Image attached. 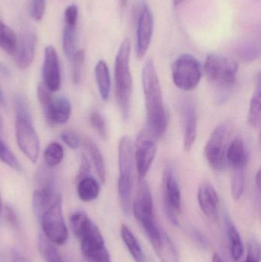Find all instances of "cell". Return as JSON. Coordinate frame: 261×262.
Wrapping results in <instances>:
<instances>
[{
    "label": "cell",
    "instance_id": "cell-1",
    "mask_svg": "<svg viewBox=\"0 0 261 262\" xmlns=\"http://www.w3.org/2000/svg\"><path fill=\"white\" fill-rule=\"evenodd\" d=\"M142 85L148 131L153 137L160 138L167 132L169 117L164 104L160 81L152 59H147L143 68Z\"/></svg>",
    "mask_w": 261,
    "mask_h": 262
},
{
    "label": "cell",
    "instance_id": "cell-2",
    "mask_svg": "<svg viewBox=\"0 0 261 262\" xmlns=\"http://www.w3.org/2000/svg\"><path fill=\"white\" fill-rule=\"evenodd\" d=\"M70 222L74 234L81 241V252L87 261L111 262L101 231L85 212H75Z\"/></svg>",
    "mask_w": 261,
    "mask_h": 262
},
{
    "label": "cell",
    "instance_id": "cell-3",
    "mask_svg": "<svg viewBox=\"0 0 261 262\" xmlns=\"http://www.w3.org/2000/svg\"><path fill=\"white\" fill-rule=\"evenodd\" d=\"M15 134L17 143L25 156L35 163L39 157L40 142L32 124L29 104L23 95L15 98Z\"/></svg>",
    "mask_w": 261,
    "mask_h": 262
},
{
    "label": "cell",
    "instance_id": "cell-4",
    "mask_svg": "<svg viewBox=\"0 0 261 262\" xmlns=\"http://www.w3.org/2000/svg\"><path fill=\"white\" fill-rule=\"evenodd\" d=\"M131 44L128 38H124L120 46L115 58V92L116 101L124 119L130 115L133 92V78L130 68Z\"/></svg>",
    "mask_w": 261,
    "mask_h": 262
},
{
    "label": "cell",
    "instance_id": "cell-5",
    "mask_svg": "<svg viewBox=\"0 0 261 262\" xmlns=\"http://www.w3.org/2000/svg\"><path fill=\"white\" fill-rule=\"evenodd\" d=\"M133 142L129 136L121 137L118 144V195L123 212L129 215L132 209V187L133 168Z\"/></svg>",
    "mask_w": 261,
    "mask_h": 262
},
{
    "label": "cell",
    "instance_id": "cell-6",
    "mask_svg": "<svg viewBox=\"0 0 261 262\" xmlns=\"http://www.w3.org/2000/svg\"><path fill=\"white\" fill-rule=\"evenodd\" d=\"M239 68V63L232 58L211 54L205 60L204 70L214 87L220 92H228L235 83Z\"/></svg>",
    "mask_w": 261,
    "mask_h": 262
},
{
    "label": "cell",
    "instance_id": "cell-7",
    "mask_svg": "<svg viewBox=\"0 0 261 262\" xmlns=\"http://www.w3.org/2000/svg\"><path fill=\"white\" fill-rule=\"evenodd\" d=\"M39 221L48 240L57 246L65 244L68 232L63 217L62 200L59 193L50 207L40 217Z\"/></svg>",
    "mask_w": 261,
    "mask_h": 262
},
{
    "label": "cell",
    "instance_id": "cell-8",
    "mask_svg": "<svg viewBox=\"0 0 261 262\" xmlns=\"http://www.w3.org/2000/svg\"><path fill=\"white\" fill-rule=\"evenodd\" d=\"M202 66L199 60L190 54H183L175 61L172 77L175 85L180 90H194L202 78Z\"/></svg>",
    "mask_w": 261,
    "mask_h": 262
},
{
    "label": "cell",
    "instance_id": "cell-9",
    "mask_svg": "<svg viewBox=\"0 0 261 262\" xmlns=\"http://www.w3.org/2000/svg\"><path fill=\"white\" fill-rule=\"evenodd\" d=\"M228 135V126L220 124L211 133L205 147V157L208 164L218 172L224 170L226 166Z\"/></svg>",
    "mask_w": 261,
    "mask_h": 262
},
{
    "label": "cell",
    "instance_id": "cell-10",
    "mask_svg": "<svg viewBox=\"0 0 261 262\" xmlns=\"http://www.w3.org/2000/svg\"><path fill=\"white\" fill-rule=\"evenodd\" d=\"M164 207L167 218L174 226L179 225L181 211V190L175 177L174 171L170 166H165L162 177Z\"/></svg>",
    "mask_w": 261,
    "mask_h": 262
},
{
    "label": "cell",
    "instance_id": "cell-11",
    "mask_svg": "<svg viewBox=\"0 0 261 262\" xmlns=\"http://www.w3.org/2000/svg\"><path fill=\"white\" fill-rule=\"evenodd\" d=\"M149 131H142L138 135L135 149V162L138 180H144L157 152L156 143Z\"/></svg>",
    "mask_w": 261,
    "mask_h": 262
},
{
    "label": "cell",
    "instance_id": "cell-12",
    "mask_svg": "<svg viewBox=\"0 0 261 262\" xmlns=\"http://www.w3.org/2000/svg\"><path fill=\"white\" fill-rule=\"evenodd\" d=\"M154 19L147 3H144L138 12L136 24V55L138 59L145 57L153 37Z\"/></svg>",
    "mask_w": 261,
    "mask_h": 262
},
{
    "label": "cell",
    "instance_id": "cell-13",
    "mask_svg": "<svg viewBox=\"0 0 261 262\" xmlns=\"http://www.w3.org/2000/svg\"><path fill=\"white\" fill-rule=\"evenodd\" d=\"M32 198L33 210L39 220L43 213L50 207L58 193L55 192V183L51 176L41 177Z\"/></svg>",
    "mask_w": 261,
    "mask_h": 262
},
{
    "label": "cell",
    "instance_id": "cell-14",
    "mask_svg": "<svg viewBox=\"0 0 261 262\" xmlns=\"http://www.w3.org/2000/svg\"><path fill=\"white\" fill-rule=\"evenodd\" d=\"M137 193L133 205V214L141 223L145 220L156 219L153 207V196L148 183L145 180L139 182Z\"/></svg>",
    "mask_w": 261,
    "mask_h": 262
},
{
    "label": "cell",
    "instance_id": "cell-15",
    "mask_svg": "<svg viewBox=\"0 0 261 262\" xmlns=\"http://www.w3.org/2000/svg\"><path fill=\"white\" fill-rule=\"evenodd\" d=\"M42 72L44 85L51 92H57L61 87V73L58 54L53 46H48L44 51Z\"/></svg>",
    "mask_w": 261,
    "mask_h": 262
},
{
    "label": "cell",
    "instance_id": "cell-16",
    "mask_svg": "<svg viewBox=\"0 0 261 262\" xmlns=\"http://www.w3.org/2000/svg\"><path fill=\"white\" fill-rule=\"evenodd\" d=\"M37 37L32 32H23L18 39L15 62L21 70L28 69L33 62L36 49Z\"/></svg>",
    "mask_w": 261,
    "mask_h": 262
},
{
    "label": "cell",
    "instance_id": "cell-17",
    "mask_svg": "<svg viewBox=\"0 0 261 262\" xmlns=\"http://www.w3.org/2000/svg\"><path fill=\"white\" fill-rule=\"evenodd\" d=\"M183 124V145L185 150L193 148L197 136V111L192 101H186L182 107Z\"/></svg>",
    "mask_w": 261,
    "mask_h": 262
},
{
    "label": "cell",
    "instance_id": "cell-18",
    "mask_svg": "<svg viewBox=\"0 0 261 262\" xmlns=\"http://www.w3.org/2000/svg\"><path fill=\"white\" fill-rule=\"evenodd\" d=\"M198 201L203 213L211 221H216L219 214V198L214 186L205 182L199 187Z\"/></svg>",
    "mask_w": 261,
    "mask_h": 262
},
{
    "label": "cell",
    "instance_id": "cell-19",
    "mask_svg": "<svg viewBox=\"0 0 261 262\" xmlns=\"http://www.w3.org/2000/svg\"><path fill=\"white\" fill-rule=\"evenodd\" d=\"M72 104L65 97L53 98L45 119L50 125L65 124L72 115Z\"/></svg>",
    "mask_w": 261,
    "mask_h": 262
},
{
    "label": "cell",
    "instance_id": "cell-20",
    "mask_svg": "<svg viewBox=\"0 0 261 262\" xmlns=\"http://www.w3.org/2000/svg\"><path fill=\"white\" fill-rule=\"evenodd\" d=\"M248 154L245 142L242 137H237L228 146L226 162L233 169H245L248 163Z\"/></svg>",
    "mask_w": 261,
    "mask_h": 262
},
{
    "label": "cell",
    "instance_id": "cell-21",
    "mask_svg": "<svg viewBox=\"0 0 261 262\" xmlns=\"http://www.w3.org/2000/svg\"><path fill=\"white\" fill-rule=\"evenodd\" d=\"M95 78L98 84L100 95L104 101L109 99L110 93V75L107 63L104 61H99L95 66Z\"/></svg>",
    "mask_w": 261,
    "mask_h": 262
},
{
    "label": "cell",
    "instance_id": "cell-22",
    "mask_svg": "<svg viewBox=\"0 0 261 262\" xmlns=\"http://www.w3.org/2000/svg\"><path fill=\"white\" fill-rule=\"evenodd\" d=\"M155 252L161 262H179V252L165 232L162 234L160 244L155 249Z\"/></svg>",
    "mask_w": 261,
    "mask_h": 262
},
{
    "label": "cell",
    "instance_id": "cell-23",
    "mask_svg": "<svg viewBox=\"0 0 261 262\" xmlns=\"http://www.w3.org/2000/svg\"><path fill=\"white\" fill-rule=\"evenodd\" d=\"M77 183L78 195L80 200L89 203L98 198L100 193V185L94 178L88 176Z\"/></svg>",
    "mask_w": 261,
    "mask_h": 262
},
{
    "label": "cell",
    "instance_id": "cell-24",
    "mask_svg": "<svg viewBox=\"0 0 261 262\" xmlns=\"http://www.w3.org/2000/svg\"><path fill=\"white\" fill-rule=\"evenodd\" d=\"M226 223L227 234H228V243H229L230 251L232 258L235 261H239L244 253L243 243L239 231L232 223L229 217L225 218Z\"/></svg>",
    "mask_w": 261,
    "mask_h": 262
},
{
    "label": "cell",
    "instance_id": "cell-25",
    "mask_svg": "<svg viewBox=\"0 0 261 262\" xmlns=\"http://www.w3.org/2000/svg\"><path fill=\"white\" fill-rule=\"evenodd\" d=\"M121 237L135 262H147L145 255L139 242L133 232L125 225L121 226Z\"/></svg>",
    "mask_w": 261,
    "mask_h": 262
},
{
    "label": "cell",
    "instance_id": "cell-26",
    "mask_svg": "<svg viewBox=\"0 0 261 262\" xmlns=\"http://www.w3.org/2000/svg\"><path fill=\"white\" fill-rule=\"evenodd\" d=\"M84 144L88 150L93 161V166L98 173V178L102 183L106 181V166L102 152L100 150L98 146L95 144L94 142L90 139H84Z\"/></svg>",
    "mask_w": 261,
    "mask_h": 262
},
{
    "label": "cell",
    "instance_id": "cell-27",
    "mask_svg": "<svg viewBox=\"0 0 261 262\" xmlns=\"http://www.w3.org/2000/svg\"><path fill=\"white\" fill-rule=\"evenodd\" d=\"M18 38L15 32L0 19V48L8 55H15Z\"/></svg>",
    "mask_w": 261,
    "mask_h": 262
},
{
    "label": "cell",
    "instance_id": "cell-28",
    "mask_svg": "<svg viewBox=\"0 0 261 262\" xmlns=\"http://www.w3.org/2000/svg\"><path fill=\"white\" fill-rule=\"evenodd\" d=\"M77 23H64V31L62 35V46L64 55L67 59L72 60L75 53L76 46Z\"/></svg>",
    "mask_w": 261,
    "mask_h": 262
},
{
    "label": "cell",
    "instance_id": "cell-29",
    "mask_svg": "<svg viewBox=\"0 0 261 262\" xmlns=\"http://www.w3.org/2000/svg\"><path fill=\"white\" fill-rule=\"evenodd\" d=\"M261 115V97H260V80L258 78L255 92L250 102L249 111H248V122L252 127H259L260 124Z\"/></svg>",
    "mask_w": 261,
    "mask_h": 262
},
{
    "label": "cell",
    "instance_id": "cell-30",
    "mask_svg": "<svg viewBox=\"0 0 261 262\" xmlns=\"http://www.w3.org/2000/svg\"><path fill=\"white\" fill-rule=\"evenodd\" d=\"M38 250L44 262H64L53 243L42 235L38 238Z\"/></svg>",
    "mask_w": 261,
    "mask_h": 262
},
{
    "label": "cell",
    "instance_id": "cell-31",
    "mask_svg": "<svg viewBox=\"0 0 261 262\" xmlns=\"http://www.w3.org/2000/svg\"><path fill=\"white\" fill-rule=\"evenodd\" d=\"M44 162L49 167H54L61 163L64 158V149L56 142L48 145L44 152Z\"/></svg>",
    "mask_w": 261,
    "mask_h": 262
},
{
    "label": "cell",
    "instance_id": "cell-32",
    "mask_svg": "<svg viewBox=\"0 0 261 262\" xmlns=\"http://www.w3.org/2000/svg\"><path fill=\"white\" fill-rule=\"evenodd\" d=\"M245 169H233L231 177V194L235 201L240 200L245 190Z\"/></svg>",
    "mask_w": 261,
    "mask_h": 262
},
{
    "label": "cell",
    "instance_id": "cell-33",
    "mask_svg": "<svg viewBox=\"0 0 261 262\" xmlns=\"http://www.w3.org/2000/svg\"><path fill=\"white\" fill-rule=\"evenodd\" d=\"M84 60H85V53L83 50L75 52L70 60L72 61V80L74 84H78L81 82Z\"/></svg>",
    "mask_w": 261,
    "mask_h": 262
},
{
    "label": "cell",
    "instance_id": "cell-34",
    "mask_svg": "<svg viewBox=\"0 0 261 262\" xmlns=\"http://www.w3.org/2000/svg\"><path fill=\"white\" fill-rule=\"evenodd\" d=\"M0 160L12 169L16 171L21 170L19 162L2 139H0Z\"/></svg>",
    "mask_w": 261,
    "mask_h": 262
},
{
    "label": "cell",
    "instance_id": "cell-35",
    "mask_svg": "<svg viewBox=\"0 0 261 262\" xmlns=\"http://www.w3.org/2000/svg\"><path fill=\"white\" fill-rule=\"evenodd\" d=\"M37 95H38V101L42 108L43 113L46 118L50 108L51 103L53 100L52 92L44 85V84H40L37 89Z\"/></svg>",
    "mask_w": 261,
    "mask_h": 262
},
{
    "label": "cell",
    "instance_id": "cell-36",
    "mask_svg": "<svg viewBox=\"0 0 261 262\" xmlns=\"http://www.w3.org/2000/svg\"><path fill=\"white\" fill-rule=\"evenodd\" d=\"M90 121L92 127L98 132L102 139L107 137V124L103 115L98 111H93L90 113Z\"/></svg>",
    "mask_w": 261,
    "mask_h": 262
},
{
    "label": "cell",
    "instance_id": "cell-37",
    "mask_svg": "<svg viewBox=\"0 0 261 262\" xmlns=\"http://www.w3.org/2000/svg\"><path fill=\"white\" fill-rule=\"evenodd\" d=\"M239 55L245 61H252L259 55V48L254 44H245L239 49Z\"/></svg>",
    "mask_w": 261,
    "mask_h": 262
},
{
    "label": "cell",
    "instance_id": "cell-38",
    "mask_svg": "<svg viewBox=\"0 0 261 262\" xmlns=\"http://www.w3.org/2000/svg\"><path fill=\"white\" fill-rule=\"evenodd\" d=\"M61 140L67 146L72 149H77L81 144L79 137L75 131L72 130H64L61 135Z\"/></svg>",
    "mask_w": 261,
    "mask_h": 262
},
{
    "label": "cell",
    "instance_id": "cell-39",
    "mask_svg": "<svg viewBox=\"0 0 261 262\" xmlns=\"http://www.w3.org/2000/svg\"><path fill=\"white\" fill-rule=\"evenodd\" d=\"M45 11V0H32L31 6V15L35 21L42 18Z\"/></svg>",
    "mask_w": 261,
    "mask_h": 262
},
{
    "label": "cell",
    "instance_id": "cell-40",
    "mask_svg": "<svg viewBox=\"0 0 261 262\" xmlns=\"http://www.w3.org/2000/svg\"><path fill=\"white\" fill-rule=\"evenodd\" d=\"M245 262H260V246L257 242H251L248 245V255Z\"/></svg>",
    "mask_w": 261,
    "mask_h": 262
},
{
    "label": "cell",
    "instance_id": "cell-41",
    "mask_svg": "<svg viewBox=\"0 0 261 262\" xmlns=\"http://www.w3.org/2000/svg\"><path fill=\"white\" fill-rule=\"evenodd\" d=\"M90 171V164L88 159L84 154H82L81 159V164H80L79 170H78V175H77L76 183L79 182L82 179L88 177Z\"/></svg>",
    "mask_w": 261,
    "mask_h": 262
},
{
    "label": "cell",
    "instance_id": "cell-42",
    "mask_svg": "<svg viewBox=\"0 0 261 262\" xmlns=\"http://www.w3.org/2000/svg\"><path fill=\"white\" fill-rule=\"evenodd\" d=\"M5 218L14 227H17L18 224V217L14 209L10 206H6L4 210Z\"/></svg>",
    "mask_w": 261,
    "mask_h": 262
},
{
    "label": "cell",
    "instance_id": "cell-43",
    "mask_svg": "<svg viewBox=\"0 0 261 262\" xmlns=\"http://www.w3.org/2000/svg\"><path fill=\"white\" fill-rule=\"evenodd\" d=\"M12 262H31L24 255L20 254L19 252L14 251L12 252Z\"/></svg>",
    "mask_w": 261,
    "mask_h": 262
},
{
    "label": "cell",
    "instance_id": "cell-44",
    "mask_svg": "<svg viewBox=\"0 0 261 262\" xmlns=\"http://www.w3.org/2000/svg\"><path fill=\"white\" fill-rule=\"evenodd\" d=\"M0 105H6V100H5L4 94L2 90L1 86H0Z\"/></svg>",
    "mask_w": 261,
    "mask_h": 262
},
{
    "label": "cell",
    "instance_id": "cell-45",
    "mask_svg": "<svg viewBox=\"0 0 261 262\" xmlns=\"http://www.w3.org/2000/svg\"><path fill=\"white\" fill-rule=\"evenodd\" d=\"M120 6H121V9H124L127 7V3H128V0H119Z\"/></svg>",
    "mask_w": 261,
    "mask_h": 262
},
{
    "label": "cell",
    "instance_id": "cell-46",
    "mask_svg": "<svg viewBox=\"0 0 261 262\" xmlns=\"http://www.w3.org/2000/svg\"><path fill=\"white\" fill-rule=\"evenodd\" d=\"M256 183H257V186L260 188V170L257 172V176H256Z\"/></svg>",
    "mask_w": 261,
    "mask_h": 262
},
{
    "label": "cell",
    "instance_id": "cell-47",
    "mask_svg": "<svg viewBox=\"0 0 261 262\" xmlns=\"http://www.w3.org/2000/svg\"><path fill=\"white\" fill-rule=\"evenodd\" d=\"M212 262H222V260L221 257L216 253L213 255Z\"/></svg>",
    "mask_w": 261,
    "mask_h": 262
},
{
    "label": "cell",
    "instance_id": "cell-48",
    "mask_svg": "<svg viewBox=\"0 0 261 262\" xmlns=\"http://www.w3.org/2000/svg\"><path fill=\"white\" fill-rule=\"evenodd\" d=\"M185 0H173V5L175 6H178L179 5H180L181 3H183Z\"/></svg>",
    "mask_w": 261,
    "mask_h": 262
},
{
    "label": "cell",
    "instance_id": "cell-49",
    "mask_svg": "<svg viewBox=\"0 0 261 262\" xmlns=\"http://www.w3.org/2000/svg\"><path fill=\"white\" fill-rule=\"evenodd\" d=\"M3 120H2V117L0 116V132L3 130Z\"/></svg>",
    "mask_w": 261,
    "mask_h": 262
},
{
    "label": "cell",
    "instance_id": "cell-50",
    "mask_svg": "<svg viewBox=\"0 0 261 262\" xmlns=\"http://www.w3.org/2000/svg\"><path fill=\"white\" fill-rule=\"evenodd\" d=\"M2 208V200H1V194H0V212H1Z\"/></svg>",
    "mask_w": 261,
    "mask_h": 262
}]
</instances>
